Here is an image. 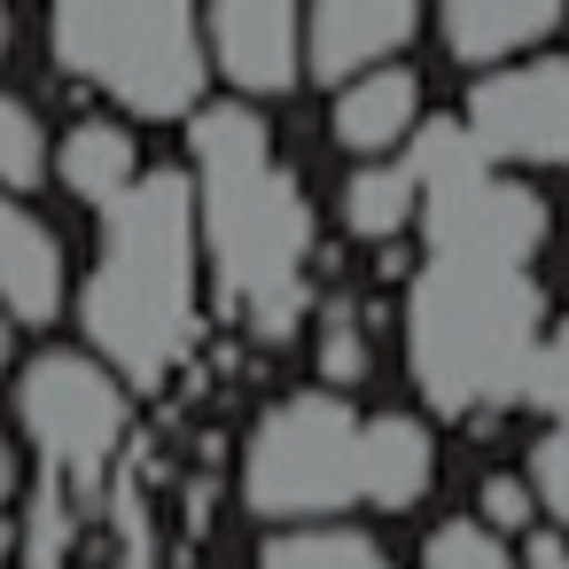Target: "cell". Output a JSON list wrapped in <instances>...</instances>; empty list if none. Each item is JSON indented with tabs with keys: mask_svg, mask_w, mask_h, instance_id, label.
Wrapping results in <instances>:
<instances>
[{
	"mask_svg": "<svg viewBox=\"0 0 569 569\" xmlns=\"http://www.w3.org/2000/svg\"><path fill=\"white\" fill-rule=\"evenodd\" d=\"M188 149L203 164V242L219 266V297L242 312V328L258 343H281L305 312V250H312V211L289 180V164L273 157L266 126L227 102V110H196Z\"/></svg>",
	"mask_w": 569,
	"mask_h": 569,
	"instance_id": "obj_1",
	"label": "cell"
},
{
	"mask_svg": "<svg viewBox=\"0 0 569 569\" xmlns=\"http://www.w3.org/2000/svg\"><path fill=\"white\" fill-rule=\"evenodd\" d=\"M87 336L94 351L133 375L164 382L196 336V188L180 172H141L102 219V266L87 281Z\"/></svg>",
	"mask_w": 569,
	"mask_h": 569,
	"instance_id": "obj_2",
	"label": "cell"
},
{
	"mask_svg": "<svg viewBox=\"0 0 569 569\" xmlns=\"http://www.w3.org/2000/svg\"><path fill=\"white\" fill-rule=\"evenodd\" d=\"M546 336V297L522 266L429 258L406 305L413 382L437 413H483L522 398V367Z\"/></svg>",
	"mask_w": 569,
	"mask_h": 569,
	"instance_id": "obj_3",
	"label": "cell"
},
{
	"mask_svg": "<svg viewBox=\"0 0 569 569\" xmlns=\"http://www.w3.org/2000/svg\"><path fill=\"white\" fill-rule=\"evenodd\" d=\"M406 180H413V211H421L429 258H491V266H522L530 273V258L546 242V203L530 188L499 180L452 118L413 133Z\"/></svg>",
	"mask_w": 569,
	"mask_h": 569,
	"instance_id": "obj_4",
	"label": "cell"
},
{
	"mask_svg": "<svg viewBox=\"0 0 569 569\" xmlns=\"http://www.w3.org/2000/svg\"><path fill=\"white\" fill-rule=\"evenodd\" d=\"M56 63L71 79H94L141 118H180L203 94V32L188 9L149 0V9H63L48 24Z\"/></svg>",
	"mask_w": 569,
	"mask_h": 569,
	"instance_id": "obj_5",
	"label": "cell"
},
{
	"mask_svg": "<svg viewBox=\"0 0 569 569\" xmlns=\"http://www.w3.org/2000/svg\"><path fill=\"white\" fill-rule=\"evenodd\" d=\"M242 499L258 515H336L359 499V413L328 390L281 398L242 460Z\"/></svg>",
	"mask_w": 569,
	"mask_h": 569,
	"instance_id": "obj_6",
	"label": "cell"
},
{
	"mask_svg": "<svg viewBox=\"0 0 569 569\" xmlns=\"http://www.w3.org/2000/svg\"><path fill=\"white\" fill-rule=\"evenodd\" d=\"M17 406H24L40 452H48L63 476H102V460H110L118 437H126V398H118V382H110L94 359H79V351H40V359L24 367Z\"/></svg>",
	"mask_w": 569,
	"mask_h": 569,
	"instance_id": "obj_7",
	"label": "cell"
},
{
	"mask_svg": "<svg viewBox=\"0 0 569 569\" xmlns=\"http://www.w3.org/2000/svg\"><path fill=\"white\" fill-rule=\"evenodd\" d=\"M40 172H48L40 118L0 94V188H32ZM0 305L17 320H56V305H63V242L9 196H0Z\"/></svg>",
	"mask_w": 569,
	"mask_h": 569,
	"instance_id": "obj_8",
	"label": "cell"
},
{
	"mask_svg": "<svg viewBox=\"0 0 569 569\" xmlns=\"http://www.w3.org/2000/svg\"><path fill=\"white\" fill-rule=\"evenodd\" d=\"M460 133L476 141L483 164H569V63H522V71H491L468 94Z\"/></svg>",
	"mask_w": 569,
	"mask_h": 569,
	"instance_id": "obj_9",
	"label": "cell"
},
{
	"mask_svg": "<svg viewBox=\"0 0 569 569\" xmlns=\"http://www.w3.org/2000/svg\"><path fill=\"white\" fill-rule=\"evenodd\" d=\"M211 48L242 94H289L305 71V17L281 0H227L211 9Z\"/></svg>",
	"mask_w": 569,
	"mask_h": 569,
	"instance_id": "obj_10",
	"label": "cell"
},
{
	"mask_svg": "<svg viewBox=\"0 0 569 569\" xmlns=\"http://www.w3.org/2000/svg\"><path fill=\"white\" fill-rule=\"evenodd\" d=\"M413 9L406 0H328V9L305 24V63L320 79H359L367 63H390L413 40Z\"/></svg>",
	"mask_w": 569,
	"mask_h": 569,
	"instance_id": "obj_11",
	"label": "cell"
},
{
	"mask_svg": "<svg viewBox=\"0 0 569 569\" xmlns=\"http://www.w3.org/2000/svg\"><path fill=\"white\" fill-rule=\"evenodd\" d=\"M429 429L406 421V413H382V421H359V499L375 507H413L429 491Z\"/></svg>",
	"mask_w": 569,
	"mask_h": 569,
	"instance_id": "obj_12",
	"label": "cell"
},
{
	"mask_svg": "<svg viewBox=\"0 0 569 569\" xmlns=\"http://www.w3.org/2000/svg\"><path fill=\"white\" fill-rule=\"evenodd\" d=\"M561 24V9H546V0H460V9H445V48L460 63H499L530 40H546Z\"/></svg>",
	"mask_w": 569,
	"mask_h": 569,
	"instance_id": "obj_13",
	"label": "cell"
},
{
	"mask_svg": "<svg viewBox=\"0 0 569 569\" xmlns=\"http://www.w3.org/2000/svg\"><path fill=\"white\" fill-rule=\"evenodd\" d=\"M413 110H421L413 71H367L336 102V141L343 149H390L398 133H413Z\"/></svg>",
	"mask_w": 569,
	"mask_h": 569,
	"instance_id": "obj_14",
	"label": "cell"
},
{
	"mask_svg": "<svg viewBox=\"0 0 569 569\" xmlns=\"http://www.w3.org/2000/svg\"><path fill=\"white\" fill-rule=\"evenodd\" d=\"M133 180H141V157H133V141L118 126H71V141H63V188L71 196L110 211Z\"/></svg>",
	"mask_w": 569,
	"mask_h": 569,
	"instance_id": "obj_15",
	"label": "cell"
},
{
	"mask_svg": "<svg viewBox=\"0 0 569 569\" xmlns=\"http://www.w3.org/2000/svg\"><path fill=\"white\" fill-rule=\"evenodd\" d=\"M343 219H351V234L390 242V234L413 219V180H406V164H367V172H351V188H343Z\"/></svg>",
	"mask_w": 569,
	"mask_h": 569,
	"instance_id": "obj_16",
	"label": "cell"
},
{
	"mask_svg": "<svg viewBox=\"0 0 569 569\" xmlns=\"http://www.w3.org/2000/svg\"><path fill=\"white\" fill-rule=\"evenodd\" d=\"M258 569H390V561L351 530H297V538H273Z\"/></svg>",
	"mask_w": 569,
	"mask_h": 569,
	"instance_id": "obj_17",
	"label": "cell"
},
{
	"mask_svg": "<svg viewBox=\"0 0 569 569\" xmlns=\"http://www.w3.org/2000/svg\"><path fill=\"white\" fill-rule=\"evenodd\" d=\"M421 561H429V569H515V553H507L499 530H483V522H437L429 546H421Z\"/></svg>",
	"mask_w": 569,
	"mask_h": 569,
	"instance_id": "obj_18",
	"label": "cell"
},
{
	"mask_svg": "<svg viewBox=\"0 0 569 569\" xmlns=\"http://www.w3.org/2000/svg\"><path fill=\"white\" fill-rule=\"evenodd\" d=\"M522 398H530L538 413H561V421H569V320L538 336V351H530V367H522Z\"/></svg>",
	"mask_w": 569,
	"mask_h": 569,
	"instance_id": "obj_19",
	"label": "cell"
},
{
	"mask_svg": "<svg viewBox=\"0 0 569 569\" xmlns=\"http://www.w3.org/2000/svg\"><path fill=\"white\" fill-rule=\"evenodd\" d=\"M530 491H538L546 515L569 530V421H561L553 437H538V452H530Z\"/></svg>",
	"mask_w": 569,
	"mask_h": 569,
	"instance_id": "obj_20",
	"label": "cell"
},
{
	"mask_svg": "<svg viewBox=\"0 0 569 569\" xmlns=\"http://www.w3.org/2000/svg\"><path fill=\"white\" fill-rule=\"evenodd\" d=\"M320 375H328V382H359V375H367V343H359V320H351V305H328Z\"/></svg>",
	"mask_w": 569,
	"mask_h": 569,
	"instance_id": "obj_21",
	"label": "cell"
},
{
	"mask_svg": "<svg viewBox=\"0 0 569 569\" xmlns=\"http://www.w3.org/2000/svg\"><path fill=\"white\" fill-rule=\"evenodd\" d=\"M483 515H491V522H515V530H522V522H530V491H522L515 476H491V483H483Z\"/></svg>",
	"mask_w": 569,
	"mask_h": 569,
	"instance_id": "obj_22",
	"label": "cell"
},
{
	"mask_svg": "<svg viewBox=\"0 0 569 569\" xmlns=\"http://www.w3.org/2000/svg\"><path fill=\"white\" fill-rule=\"evenodd\" d=\"M530 569H569V553H561V546H538V553H530Z\"/></svg>",
	"mask_w": 569,
	"mask_h": 569,
	"instance_id": "obj_23",
	"label": "cell"
},
{
	"mask_svg": "<svg viewBox=\"0 0 569 569\" xmlns=\"http://www.w3.org/2000/svg\"><path fill=\"white\" fill-rule=\"evenodd\" d=\"M0 367H9V312H0Z\"/></svg>",
	"mask_w": 569,
	"mask_h": 569,
	"instance_id": "obj_24",
	"label": "cell"
},
{
	"mask_svg": "<svg viewBox=\"0 0 569 569\" xmlns=\"http://www.w3.org/2000/svg\"><path fill=\"white\" fill-rule=\"evenodd\" d=\"M0 499H9V445H0Z\"/></svg>",
	"mask_w": 569,
	"mask_h": 569,
	"instance_id": "obj_25",
	"label": "cell"
},
{
	"mask_svg": "<svg viewBox=\"0 0 569 569\" xmlns=\"http://www.w3.org/2000/svg\"><path fill=\"white\" fill-rule=\"evenodd\" d=\"M0 48H9V17H0Z\"/></svg>",
	"mask_w": 569,
	"mask_h": 569,
	"instance_id": "obj_26",
	"label": "cell"
}]
</instances>
